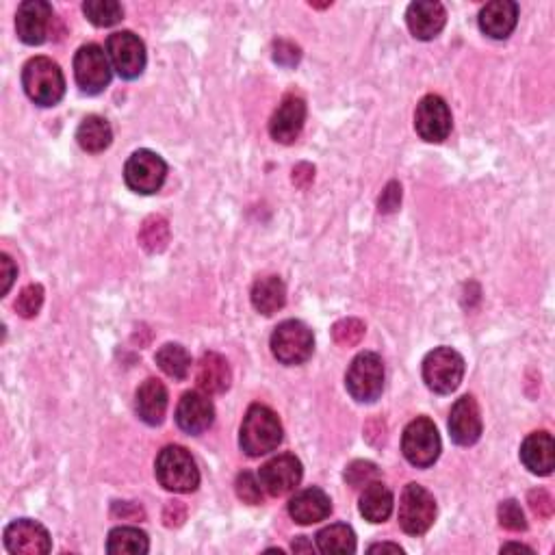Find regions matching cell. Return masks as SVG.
<instances>
[{
  "mask_svg": "<svg viewBox=\"0 0 555 555\" xmlns=\"http://www.w3.org/2000/svg\"><path fill=\"white\" fill-rule=\"evenodd\" d=\"M382 551H391V553H404V549L399 545H391V542H380V545H371L369 553H382Z\"/></svg>",
  "mask_w": 555,
  "mask_h": 555,
  "instance_id": "obj_44",
  "label": "cell"
},
{
  "mask_svg": "<svg viewBox=\"0 0 555 555\" xmlns=\"http://www.w3.org/2000/svg\"><path fill=\"white\" fill-rule=\"evenodd\" d=\"M436 521V499L421 484H408L399 499V525L410 536H423Z\"/></svg>",
  "mask_w": 555,
  "mask_h": 555,
  "instance_id": "obj_8",
  "label": "cell"
},
{
  "mask_svg": "<svg viewBox=\"0 0 555 555\" xmlns=\"http://www.w3.org/2000/svg\"><path fill=\"white\" fill-rule=\"evenodd\" d=\"M482 412L473 395H464L449 412V434L451 441L460 447H471L482 436Z\"/></svg>",
  "mask_w": 555,
  "mask_h": 555,
  "instance_id": "obj_15",
  "label": "cell"
},
{
  "mask_svg": "<svg viewBox=\"0 0 555 555\" xmlns=\"http://www.w3.org/2000/svg\"><path fill=\"white\" fill-rule=\"evenodd\" d=\"M0 267H3V295H7L11 285H14L16 265H14V261H11L7 254H3V256H0Z\"/></svg>",
  "mask_w": 555,
  "mask_h": 555,
  "instance_id": "obj_43",
  "label": "cell"
},
{
  "mask_svg": "<svg viewBox=\"0 0 555 555\" xmlns=\"http://www.w3.org/2000/svg\"><path fill=\"white\" fill-rule=\"evenodd\" d=\"M378 477H380V469L367 460H354L350 467L345 469V482L352 488H363L369 482L378 480Z\"/></svg>",
  "mask_w": 555,
  "mask_h": 555,
  "instance_id": "obj_35",
  "label": "cell"
},
{
  "mask_svg": "<svg viewBox=\"0 0 555 555\" xmlns=\"http://www.w3.org/2000/svg\"><path fill=\"white\" fill-rule=\"evenodd\" d=\"M53 7L46 0H27L18 7L16 31L18 37L29 46H40L48 40L50 27H53Z\"/></svg>",
  "mask_w": 555,
  "mask_h": 555,
  "instance_id": "obj_14",
  "label": "cell"
},
{
  "mask_svg": "<svg viewBox=\"0 0 555 555\" xmlns=\"http://www.w3.org/2000/svg\"><path fill=\"white\" fill-rule=\"evenodd\" d=\"M406 22L412 37L421 42H430L445 29L447 11L436 0H417L406 11Z\"/></svg>",
  "mask_w": 555,
  "mask_h": 555,
  "instance_id": "obj_19",
  "label": "cell"
},
{
  "mask_svg": "<svg viewBox=\"0 0 555 555\" xmlns=\"http://www.w3.org/2000/svg\"><path fill=\"white\" fill-rule=\"evenodd\" d=\"M399 204H402V185H399L397 180H393V183L384 187L380 196V202H378L380 213H395L399 209Z\"/></svg>",
  "mask_w": 555,
  "mask_h": 555,
  "instance_id": "obj_39",
  "label": "cell"
},
{
  "mask_svg": "<svg viewBox=\"0 0 555 555\" xmlns=\"http://www.w3.org/2000/svg\"><path fill=\"white\" fill-rule=\"evenodd\" d=\"M44 304V287L42 285H29L27 289H22L16 302V311L24 319H33Z\"/></svg>",
  "mask_w": 555,
  "mask_h": 555,
  "instance_id": "obj_36",
  "label": "cell"
},
{
  "mask_svg": "<svg viewBox=\"0 0 555 555\" xmlns=\"http://www.w3.org/2000/svg\"><path fill=\"white\" fill-rule=\"evenodd\" d=\"M5 547L16 555H44L53 549V542H50L48 529L42 523L20 519L7 525Z\"/></svg>",
  "mask_w": 555,
  "mask_h": 555,
  "instance_id": "obj_16",
  "label": "cell"
},
{
  "mask_svg": "<svg viewBox=\"0 0 555 555\" xmlns=\"http://www.w3.org/2000/svg\"><path fill=\"white\" fill-rule=\"evenodd\" d=\"M317 547L321 553H354L356 534L350 525H330L317 534Z\"/></svg>",
  "mask_w": 555,
  "mask_h": 555,
  "instance_id": "obj_30",
  "label": "cell"
},
{
  "mask_svg": "<svg viewBox=\"0 0 555 555\" xmlns=\"http://www.w3.org/2000/svg\"><path fill=\"white\" fill-rule=\"evenodd\" d=\"M107 55L113 70L126 81L137 79L146 70V46L131 31H118L109 35Z\"/></svg>",
  "mask_w": 555,
  "mask_h": 555,
  "instance_id": "obj_11",
  "label": "cell"
},
{
  "mask_svg": "<svg viewBox=\"0 0 555 555\" xmlns=\"http://www.w3.org/2000/svg\"><path fill=\"white\" fill-rule=\"evenodd\" d=\"M107 551L111 555H144L150 551V540L137 527H115L109 532Z\"/></svg>",
  "mask_w": 555,
  "mask_h": 555,
  "instance_id": "obj_28",
  "label": "cell"
},
{
  "mask_svg": "<svg viewBox=\"0 0 555 555\" xmlns=\"http://www.w3.org/2000/svg\"><path fill=\"white\" fill-rule=\"evenodd\" d=\"M302 475V462L291 454H282L263 464L261 471H258V482H261L267 495L282 497L300 486Z\"/></svg>",
  "mask_w": 555,
  "mask_h": 555,
  "instance_id": "obj_13",
  "label": "cell"
},
{
  "mask_svg": "<svg viewBox=\"0 0 555 555\" xmlns=\"http://www.w3.org/2000/svg\"><path fill=\"white\" fill-rule=\"evenodd\" d=\"M215 408L206 393L189 391L180 397L176 408V423L178 428L187 434H202L213 425Z\"/></svg>",
  "mask_w": 555,
  "mask_h": 555,
  "instance_id": "obj_18",
  "label": "cell"
},
{
  "mask_svg": "<svg viewBox=\"0 0 555 555\" xmlns=\"http://www.w3.org/2000/svg\"><path fill=\"white\" fill-rule=\"evenodd\" d=\"M365 337V324L360 319H341L332 328V339L341 347L358 345Z\"/></svg>",
  "mask_w": 555,
  "mask_h": 555,
  "instance_id": "obj_33",
  "label": "cell"
},
{
  "mask_svg": "<svg viewBox=\"0 0 555 555\" xmlns=\"http://www.w3.org/2000/svg\"><path fill=\"white\" fill-rule=\"evenodd\" d=\"M506 551H525V553H534L532 549L525 547V545H503V547H501V553H506Z\"/></svg>",
  "mask_w": 555,
  "mask_h": 555,
  "instance_id": "obj_46",
  "label": "cell"
},
{
  "mask_svg": "<svg viewBox=\"0 0 555 555\" xmlns=\"http://www.w3.org/2000/svg\"><path fill=\"white\" fill-rule=\"evenodd\" d=\"M154 475L159 484L172 493H193L200 486V471L185 447H165L154 462Z\"/></svg>",
  "mask_w": 555,
  "mask_h": 555,
  "instance_id": "obj_3",
  "label": "cell"
},
{
  "mask_svg": "<svg viewBox=\"0 0 555 555\" xmlns=\"http://www.w3.org/2000/svg\"><path fill=\"white\" fill-rule=\"evenodd\" d=\"M250 298L256 311L269 317L287 304V287L278 276H265L254 282Z\"/></svg>",
  "mask_w": 555,
  "mask_h": 555,
  "instance_id": "obj_26",
  "label": "cell"
},
{
  "mask_svg": "<svg viewBox=\"0 0 555 555\" xmlns=\"http://www.w3.org/2000/svg\"><path fill=\"white\" fill-rule=\"evenodd\" d=\"M167 389L165 384L157 378H148L144 384L137 389L135 395V410L137 417L148 423V425H161L167 412Z\"/></svg>",
  "mask_w": 555,
  "mask_h": 555,
  "instance_id": "obj_23",
  "label": "cell"
},
{
  "mask_svg": "<svg viewBox=\"0 0 555 555\" xmlns=\"http://www.w3.org/2000/svg\"><path fill=\"white\" fill-rule=\"evenodd\" d=\"M332 512V501L321 488H306L300 490L289 501V514L295 523L313 525L319 521H326Z\"/></svg>",
  "mask_w": 555,
  "mask_h": 555,
  "instance_id": "obj_21",
  "label": "cell"
},
{
  "mask_svg": "<svg viewBox=\"0 0 555 555\" xmlns=\"http://www.w3.org/2000/svg\"><path fill=\"white\" fill-rule=\"evenodd\" d=\"M83 14L94 27L107 29L124 18V9L120 3H115V0H87L83 5Z\"/></svg>",
  "mask_w": 555,
  "mask_h": 555,
  "instance_id": "obj_32",
  "label": "cell"
},
{
  "mask_svg": "<svg viewBox=\"0 0 555 555\" xmlns=\"http://www.w3.org/2000/svg\"><path fill=\"white\" fill-rule=\"evenodd\" d=\"M167 176V163L152 150H137L124 167V180L128 189H133L141 196L157 193Z\"/></svg>",
  "mask_w": 555,
  "mask_h": 555,
  "instance_id": "obj_10",
  "label": "cell"
},
{
  "mask_svg": "<svg viewBox=\"0 0 555 555\" xmlns=\"http://www.w3.org/2000/svg\"><path fill=\"white\" fill-rule=\"evenodd\" d=\"M293 185L295 187H300V189H306L308 185L313 183L315 180V167L311 163H300V165H295L293 167Z\"/></svg>",
  "mask_w": 555,
  "mask_h": 555,
  "instance_id": "obj_42",
  "label": "cell"
},
{
  "mask_svg": "<svg viewBox=\"0 0 555 555\" xmlns=\"http://www.w3.org/2000/svg\"><path fill=\"white\" fill-rule=\"evenodd\" d=\"M139 243L141 248L150 254H159L170 243V224L161 215H150L139 228Z\"/></svg>",
  "mask_w": 555,
  "mask_h": 555,
  "instance_id": "obj_31",
  "label": "cell"
},
{
  "mask_svg": "<svg viewBox=\"0 0 555 555\" xmlns=\"http://www.w3.org/2000/svg\"><path fill=\"white\" fill-rule=\"evenodd\" d=\"M521 462L534 475H551L555 467V445L549 432L529 434L521 445Z\"/></svg>",
  "mask_w": 555,
  "mask_h": 555,
  "instance_id": "obj_24",
  "label": "cell"
},
{
  "mask_svg": "<svg viewBox=\"0 0 555 555\" xmlns=\"http://www.w3.org/2000/svg\"><path fill=\"white\" fill-rule=\"evenodd\" d=\"M347 393H350L358 404H371L384 391V363L376 352L358 354L345 376Z\"/></svg>",
  "mask_w": 555,
  "mask_h": 555,
  "instance_id": "obj_5",
  "label": "cell"
},
{
  "mask_svg": "<svg viewBox=\"0 0 555 555\" xmlns=\"http://www.w3.org/2000/svg\"><path fill=\"white\" fill-rule=\"evenodd\" d=\"M230 382H232V371L228 360L217 352H206L200 358L198 371H196L198 389L206 395H219L230 389Z\"/></svg>",
  "mask_w": 555,
  "mask_h": 555,
  "instance_id": "obj_22",
  "label": "cell"
},
{
  "mask_svg": "<svg viewBox=\"0 0 555 555\" xmlns=\"http://www.w3.org/2000/svg\"><path fill=\"white\" fill-rule=\"evenodd\" d=\"M519 22V5L512 0H495L480 11V29L490 40H508Z\"/></svg>",
  "mask_w": 555,
  "mask_h": 555,
  "instance_id": "obj_20",
  "label": "cell"
},
{
  "mask_svg": "<svg viewBox=\"0 0 555 555\" xmlns=\"http://www.w3.org/2000/svg\"><path fill=\"white\" fill-rule=\"evenodd\" d=\"M76 141H79V146L85 152H105L113 141L111 124L105 118H100V115H87L79 124V131H76Z\"/></svg>",
  "mask_w": 555,
  "mask_h": 555,
  "instance_id": "obj_27",
  "label": "cell"
},
{
  "mask_svg": "<svg viewBox=\"0 0 555 555\" xmlns=\"http://www.w3.org/2000/svg\"><path fill=\"white\" fill-rule=\"evenodd\" d=\"M415 131L428 144H441L451 133V111L447 102L430 94L425 96L415 111Z\"/></svg>",
  "mask_w": 555,
  "mask_h": 555,
  "instance_id": "obj_12",
  "label": "cell"
},
{
  "mask_svg": "<svg viewBox=\"0 0 555 555\" xmlns=\"http://www.w3.org/2000/svg\"><path fill=\"white\" fill-rule=\"evenodd\" d=\"M404 458L417 469H428L441 456V436L434 421L428 417H417L410 421L402 436Z\"/></svg>",
  "mask_w": 555,
  "mask_h": 555,
  "instance_id": "obj_7",
  "label": "cell"
},
{
  "mask_svg": "<svg viewBox=\"0 0 555 555\" xmlns=\"http://www.w3.org/2000/svg\"><path fill=\"white\" fill-rule=\"evenodd\" d=\"M529 508H532L534 514L540 516V519H549L553 514V499L547 490L542 488L532 490V493H529Z\"/></svg>",
  "mask_w": 555,
  "mask_h": 555,
  "instance_id": "obj_40",
  "label": "cell"
},
{
  "mask_svg": "<svg viewBox=\"0 0 555 555\" xmlns=\"http://www.w3.org/2000/svg\"><path fill=\"white\" fill-rule=\"evenodd\" d=\"M300 59H302V53L295 44H291L287 40H278L274 44V61L278 63V66L293 68V66H298Z\"/></svg>",
  "mask_w": 555,
  "mask_h": 555,
  "instance_id": "obj_38",
  "label": "cell"
},
{
  "mask_svg": "<svg viewBox=\"0 0 555 555\" xmlns=\"http://www.w3.org/2000/svg\"><path fill=\"white\" fill-rule=\"evenodd\" d=\"M271 354L282 365H302L313 356L315 337L313 330L298 319L282 321V324L271 334Z\"/></svg>",
  "mask_w": 555,
  "mask_h": 555,
  "instance_id": "obj_4",
  "label": "cell"
},
{
  "mask_svg": "<svg viewBox=\"0 0 555 555\" xmlns=\"http://www.w3.org/2000/svg\"><path fill=\"white\" fill-rule=\"evenodd\" d=\"M282 434L285 432H282V423L276 412L263 404H252L241 423L239 447L250 458L265 456L269 451L278 449Z\"/></svg>",
  "mask_w": 555,
  "mask_h": 555,
  "instance_id": "obj_1",
  "label": "cell"
},
{
  "mask_svg": "<svg viewBox=\"0 0 555 555\" xmlns=\"http://www.w3.org/2000/svg\"><path fill=\"white\" fill-rule=\"evenodd\" d=\"M464 378V358L451 347H436L423 360V382L438 395L454 393Z\"/></svg>",
  "mask_w": 555,
  "mask_h": 555,
  "instance_id": "obj_6",
  "label": "cell"
},
{
  "mask_svg": "<svg viewBox=\"0 0 555 555\" xmlns=\"http://www.w3.org/2000/svg\"><path fill=\"white\" fill-rule=\"evenodd\" d=\"M306 122V102L302 96L289 94L280 102L278 109L271 115L269 122V135L278 144H293L300 137Z\"/></svg>",
  "mask_w": 555,
  "mask_h": 555,
  "instance_id": "obj_17",
  "label": "cell"
},
{
  "mask_svg": "<svg viewBox=\"0 0 555 555\" xmlns=\"http://www.w3.org/2000/svg\"><path fill=\"white\" fill-rule=\"evenodd\" d=\"M185 516H187V508L183 506L180 501H170L165 506V512H163V521L167 527H178L180 523L185 521Z\"/></svg>",
  "mask_w": 555,
  "mask_h": 555,
  "instance_id": "obj_41",
  "label": "cell"
},
{
  "mask_svg": "<svg viewBox=\"0 0 555 555\" xmlns=\"http://www.w3.org/2000/svg\"><path fill=\"white\" fill-rule=\"evenodd\" d=\"M393 493L382 482H369L360 495V514L369 523H384L393 514Z\"/></svg>",
  "mask_w": 555,
  "mask_h": 555,
  "instance_id": "obj_25",
  "label": "cell"
},
{
  "mask_svg": "<svg viewBox=\"0 0 555 555\" xmlns=\"http://www.w3.org/2000/svg\"><path fill=\"white\" fill-rule=\"evenodd\" d=\"M154 360H157V365L165 376H170L172 380H185L189 376L191 356L183 345L178 343L163 345L157 352V356H154Z\"/></svg>",
  "mask_w": 555,
  "mask_h": 555,
  "instance_id": "obj_29",
  "label": "cell"
},
{
  "mask_svg": "<svg viewBox=\"0 0 555 555\" xmlns=\"http://www.w3.org/2000/svg\"><path fill=\"white\" fill-rule=\"evenodd\" d=\"M293 551H295V553H300V551L311 553V551H313V545H311V542H308L304 536H300V538H295V540H293Z\"/></svg>",
  "mask_w": 555,
  "mask_h": 555,
  "instance_id": "obj_45",
  "label": "cell"
},
{
  "mask_svg": "<svg viewBox=\"0 0 555 555\" xmlns=\"http://www.w3.org/2000/svg\"><path fill=\"white\" fill-rule=\"evenodd\" d=\"M497 516H499V525L510 529V532H523V529H527V521L521 510V503L516 499L501 501L497 508Z\"/></svg>",
  "mask_w": 555,
  "mask_h": 555,
  "instance_id": "obj_34",
  "label": "cell"
},
{
  "mask_svg": "<svg viewBox=\"0 0 555 555\" xmlns=\"http://www.w3.org/2000/svg\"><path fill=\"white\" fill-rule=\"evenodd\" d=\"M74 76L83 94L96 96L105 92L111 83V66L105 50L98 44H85L76 50Z\"/></svg>",
  "mask_w": 555,
  "mask_h": 555,
  "instance_id": "obj_9",
  "label": "cell"
},
{
  "mask_svg": "<svg viewBox=\"0 0 555 555\" xmlns=\"http://www.w3.org/2000/svg\"><path fill=\"white\" fill-rule=\"evenodd\" d=\"M22 87L40 107H55L66 94V79L53 59L33 57L22 70Z\"/></svg>",
  "mask_w": 555,
  "mask_h": 555,
  "instance_id": "obj_2",
  "label": "cell"
},
{
  "mask_svg": "<svg viewBox=\"0 0 555 555\" xmlns=\"http://www.w3.org/2000/svg\"><path fill=\"white\" fill-rule=\"evenodd\" d=\"M235 488H237V497L245 503H250V506H258V503L263 501V486L258 482V477L250 471L239 473Z\"/></svg>",
  "mask_w": 555,
  "mask_h": 555,
  "instance_id": "obj_37",
  "label": "cell"
}]
</instances>
